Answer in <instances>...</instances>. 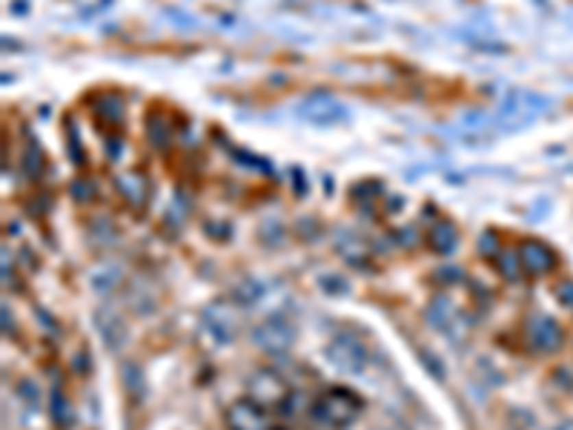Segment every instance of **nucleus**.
<instances>
[{
    "instance_id": "obj_1",
    "label": "nucleus",
    "mask_w": 573,
    "mask_h": 430,
    "mask_svg": "<svg viewBox=\"0 0 573 430\" xmlns=\"http://www.w3.org/2000/svg\"><path fill=\"white\" fill-rule=\"evenodd\" d=\"M356 399L350 396L347 390H332L327 396H321L315 405H313V416L324 425H347L350 419L356 416Z\"/></svg>"
},
{
    "instance_id": "obj_2",
    "label": "nucleus",
    "mask_w": 573,
    "mask_h": 430,
    "mask_svg": "<svg viewBox=\"0 0 573 430\" xmlns=\"http://www.w3.org/2000/svg\"><path fill=\"white\" fill-rule=\"evenodd\" d=\"M330 361L336 364V368L341 370H361L364 368V361H367V353H364V347L353 339V336H339L336 342L330 344Z\"/></svg>"
},
{
    "instance_id": "obj_3",
    "label": "nucleus",
    "mask_w": 573,
    "mask_h": 430,
    "mask_svg": "<svg viewBox=\"0 0 573 430\" xmlns=\"http://www.w3.org/2000/svg\"><path fill=\"white\" fill-rule=\"evenodd\" d=\"M227 422H230V430H269L267 413L249 399L235 402L227 413Z\"/></svg>"
},
{
    "instance_id": "obj_4",
    "label": "nucleus",
    "mask_w": 573,
    "mask_h": 430,
    "mask_svg": "<svg viewBox=\"0 0 573 430\" xmlns=\"http://www.w3.org/2000/svg\"><path fill=\"white\" fill-rule=\"evenodd\" d=\"M519 261L528 267V273H548V270L556 264L553 252L539 241H524L519 247Z\"/></svg>"
},
{
    "instance_id": "obj_5",
    "label": "nucleus",
    "mask_w": 573,
    "mask_h": 430,
    "mask_svg": "<svg viewBox=\"0 0 573 430\" xmlns=\"http://www.w3.org/2000/svg\"><path fill=\"white\" fill-rule=\"evenodd\" d=\"M290 339H293L290 324L278 322V318H269L267 324H261V327L256 330V342L264 344L267 350H284L286 344H290Z\"/></svg>"
},
{
    "instance_id": "obj_6",
    "label": "nucleus",
    "mask_w": 573,
    "mask_h": 430,
    "mask_svg": "<svg viewBox=\"0 0 573 430\" xmlns=\"http://www.w3.org/2000/svg\"><path fill=\"white\" fill-rule=\"evenodd\" d=\"M531 339H533V344L539 350H556V347H559V342H562V330H559V324H556L553 318L539 315L533 322V327H531Z\"/></svg>"
},
{
    "instance_id": "obj_7",
    "label": "nucleus",
    "mask_w": 573,
    "mask_h": 430,
    "mask_svg": "<svg viewBox=\"0 0 573 430\" xmlns=\"http://www.w3.org/2000/svg\"><path fill=\"white\" fill-rule=\"evenodd\" d=\"M55 419L60 416V422L63 425H69V407H66V402H63V396H55Z\"/></svg>"
},
{
    "instance_id": "obj_8",
    "label": "nucleus",
    "mask_w": 573,
    "mask_h": 430,
    "mask_svg": "<svg viewBox=\"0 0 573 430\" xmlns=\"http://www.w3.org/2000/svg\"><path fill=\"white\" fill-rule=\"evenodd\" d=\"M556 296H559V301L562 304H568V307H573V281H565L559 290H556Z\"/></svg>"
}]
</instances>
